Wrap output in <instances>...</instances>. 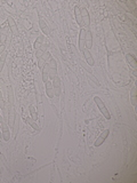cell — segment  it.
Returning a JSON list of instances; mask_svg holds the SVG:
<instances>
[{
	"label": "cell",
	"instance_id": "cell-26",
	"mask_svg": "<svg viewBox=\"0 0 137 183\" xmlns=\"http://www.w3.org/2000/svg\"><path fill=\"white\" fill-rule=\"evenodd\" d=\"M1 34H2V28H0V37H1Z\"/></svg>",
	"mask_w": 137,
	"mask_h": 183
},
{
	"label": "cell",
	"instance_id": "cell-13",
	"mask_svg": "<svg viewBox=\"0 0 137 183\" xmlns=\"http://www.w3.org/2000/svg\"><path fill=\"white\" fill-rule=\"evenodd\" d=\"M46 85V95L48 98H54V89H53V85H52V81L48 80V81L45 84Z\"/></svg>",
	"mask_w": 137,
	"mask_h": 183
},
{
	"label": "cell",
	"instance_id": "cell-11",
	"mask_svg": "<svg viewBox=\"0 0 137 183\" xmlns=\"http://www.w3.org/2000/svg\"><path fill=\"white\" fill-rule=\"evenodd\" d=\"M82 54H83V57H85V60L87 61V63L89 64V65H95V61H94V57L92 56V53H90V50L89 49H85L83 52H82Z\"/></svg>",
	"mask_w": 137,
	"mask_h": 183
},
{
	"label": "cell",
	"instance_id": "cell-25",
	"mask_svg": "<svg viewBox=\"0 0 137 183\" xmlns=\"http://www.w3.org/2000/svg\"><path fill=\"white\" fill-rule=\"evenodd\" d=\"M5 50H6V46H5L4 44H2V45L0 46V55H1V54H2V53L5 52Z\"/></svg>",
	"mask_w": 137,
	"mask_h": 183
},
{
	"label": "cell",
	"instance_id": "cell-20",
	"mask_svg": "<svg viewBox=\"0 0 137 183\" xmlns=\"http://www.w3.org/2000/svg\"><path fill=\"white\" fill-rule=\"evenodd\" d=\"M25 123H26V124H29L30 126L33 128L34 131H38V129H39V126H38L37 121H34L33 119H31V118H26V119H25Z\"/></svg>",
	"mask_w": 137,
	"mask_h": 183
},
{
	"label": "cell",
	"instance_id": "cell-12",
	"mask_svg": "<svg viewBox=\"0 0 137 183\" xmlns=\"http://www.w3.org/2000/svg\"><path fill=\"white\" fill-rule=\"evenodd\" d=\"M126 60L129 64V67L133 69V70H136L137 69V61L135 59V56L131 55V54H127L126 55Z\"/></svg>",
	"mask_w": 137,
	"mask_h": 183
},
{
	"label": "cell",
	"instance_id": "cell-16",
	"mask_svg": "<svg viewBox=\"0 0 137 183\" xmlns=\"http://www.w3.org/2000/svg\"><path fill=\"white\" fill-rule=\"evenodd\" d=\"M8 126L9 127H13L14 125V119H15V111L14 108H13V104H11V111H9V115H8Z\"/></svg>",
	"mask_w": 137,
	"mask_h": 183
},
{
	"label": "cell",
	"instance_id": "cell-18",
	"mask_svg": "<svg viewBox=\"0 0 137 183\" xmlns=\"http://www.w3.org/2000/svg\"><path fill=\"white\" fill-rule=\"evenodd\" d=\"M44 38L45 36H39V37L37 38V40L34 41V49L36 50H38V49H41V46H42V42H44Z\"/></svg>",
	"mask_w": 137,
	"mask_h": 183
},
{
	"label": "cell",
	"instance_id": "cell-2",
	"mask_svg": "<svg viewBox=\"0 0 137 183\" xmlns=\"http://www.w3.org/2000/svg\"><path fill=\"white\" fill-rule=\"evenodd\" d=\"M52 85L53 89H54V95L58 97L61 95V93H62V82H61V79L57 76L52 80Z\"/></svg>",
	"mask_w": 137,
	"mask_h": 183
},
{
	"label": "cell",
	"instance_id": "cell-1",
	"mask_svg": "<svg viewBox=\"0 0 137 183\" xmlns=\"http://www.w3.org/2000/svg\"><path fill=\"white\" fill-rule=\"evenodd\" d=\"M94 102L96 103L97 108L100 109L101 113L103 115L106 119H111V113H110V111L108 110V108L105 107V104H104V102L102 101V98H101L100 96H95L94 97Z\"/></svg>",
	"mask_w": 137,
	"mask_h": 183
},
{
	"label": "cell",
	"instance_id": "cell-14",
	"mask_svg": "<svg viewBox=\"0 0 137 183\" xmlns=\"http://www.w3.org/2000/svg\"><path fill=\"white\" fill-rule=\"evenodd\" d=\"M48 72H49V67H48V64L46 63L45 64V67L44 69L41 70V76H42V81L46 84V82L49 80V77H48Z\"/></svg>",
	"mask_w": 137,
	"mask_h": 183
},
{
	"label": "cell",
	"instance_id": "cell-17",
	"mask_svg": "<svg viewBox=\"0 0 137 183\" xmlns=\"http://www.w3.org/2000/svg\"><path fill=\"white\" fill-rule=\"evenodd\" d=\"M29 112H30V116H31V119H33L34 121H37L38 120V112H37L36 107H33V105H30Z\"/></svg>",
	"mask_w": 137,
	"mask_h": 183
},
{
	"label": "cell",
	"instance_id": "cell-8",
	"mask_svg": "<svg viewBox=\"0 0 137 183\" xmlns=\"http://www.w3.org/2000/svg\"><path fill=\"white\" fill-rule=\"evenodd\" d=\"M86 49H90L93 47V33L89 29H86V38H85Z\"/></svg>",
	"mask_w": 137,
	"mask_h": 183
},
{
	"label": "cell",
	"instance_id": "cell-24",
	"mask_svg": "<svg viewBox=\"0 0 137 183\" xmlns=\"http://www.w3.org/2000/svg\"><path fill=\"white\" fill-rule=\"evenodd\" d=\"M36 56H37V59H41L42 57V54H44V49H38V50H36Z\"/></svg>",
	"mask_w": 137,
	"mask_h": 183
},
{
	"label": "cell",
	"instance_id": "cell-3",
	"mask_svg": "<svg viewBox=\"0 0 137 183\" xmlns=\"http://www.w3.org/2000/svg\"><path fill=\"white\" fill-rule=\"evenodd\" d=\"M110 135V129L109 128H106V129H104L102 133L100 134V136L96 138V141H95V143H94V146H101L102 144L104 143V141L108 138V136Z\"/></svg>",
	"mask_w": 137,
	"mask_h": 183
},
{
	"label": "cell",
	"instance_id": "cell-28",
	"mask_svg": "<svg viewBox=\"0 0 137 183\" xmlns=\"http://www.w3.org/2000/svg\"><path fill=\"white\" fill-rule=\"evenodd\" d=\"M2 45V41H1V39H0V46Z\"/></svg>",
	"mask_w": 137,
	"mask_h": 183
},
{
	"label": "cell",
	"instance_id": "cell-4",
	"mask_svg": "<svg viewBox=\"0 0 137 183\" xmlns=\"http://www.w3.org/2000/svg\"><path fill=\"white\" fill-rule=\"evenodd\" d=\"M1 135H2V138H4V141L8 142L9 140H11V128L8 126V124L6 121L1 124Z\"/></svg>",
	"mask_w": 137,
	"mask_h": 183
},
{
	"label": "cell",
	"instance_id": "cell-9",
	"mask_svg": "<svg viewBox=\"0 0 137 183\" xmlns=\"http://www.w3.org/2000/svg\"><path fill=\"white\" fill-rule=\"evenodd\" d=\"M80 6H78V5H75L74 6V17H75V21H77V23H78V25L80 26V28H83V23H82V19H81V11H80Z\"/></svg>",
	"mask_w": 137,
	"mask_h": 183
},
{
	"label": "cell",
	"instance_id": "cell-6",
	"mask_svg": "<svg viewBox=\"0 0 137 183\" xmlns=\"http://www.w3.org/2000/svg\"><path fill=\"white\" fill-rule=\"evenodd\" d=\"M80 11H81V19L83 26L85 28H89L90 26V16H89L88 11L86 8H80Z\"/></svg>",
	"mask_w": 137,
	"mask_h": 183
},
{
	"label": "cell",
	"instance_id": "cell-15",
	"mask_svg": "<svg viewBox=\"0 0 137 183\" xmlns=\"http://www.w3.org/2000/svg\"><path fill=\"white\" fill-rule=\"evenodd\" d=\"M136 86H133L131 90H130V101H131V104H133L134 109H136Z\"/></svg>",
	"mask_w": 137,
	"mask_h": 183
},
{
	"label": "cell",
	"instance_id": "cell-5",
	"mask_svg": "<svg viewBox=\"0 0 137 183\" xmlns=\"http://www.w3.org/2000/svg\"><path fill=\"white\" fill-rule=\"evenodd\" d=\"M85 38H86V29L85 28H82V29H80V32H79V42H78L79 50H80L81 53L86 49Z\"/></svg>",
	"mask_w": 137,
	"mask_h": 183
},
{
	"label": "cell",
	"instance_id": "cell-23",
	"mask_svg": "<svg viewBox=\"0 0 137 183\" xmlns=\"http://www.w3.org/2000/svg\"><path fill=\"white\" fill-rule=\"evenodd\" d=\"M45 64H46V62H45L42 59H38V68H39L40 70H42V69H44Z\"/></svg>",
	"mask_w": 137,
	"mask_h": 183
},
{
	"label": "cell",
	"instance_id": "cell-27",
	"mask_svg": "<svg viewBox=\"0 0 137 183\" xmlns=\"http://www.w3.org/2000/svg\"><path fill=\"white\" fill-rule=\"evenodd\" d=\"M0 138H2V135H1V129H0Z\"/></svg>",
	"mask_w": 137,
	"mask_h": 183
},
{
	"label": "cell",
	"instance_id": "cell-7",
	"mask_svg": "<svg viewBox=\"0 0 137 183\" xmlns=\"http://www.w3.org/2000/svg\"><path fill=\"white\" fill-rule=\"evenodd\" d=\"M39 28H40V30L42 31V33H44L45 37H48L49 36V28H48V24L46 23L42 17L39 15Z\"/></svg>",
	"mask_w": 137,
	"mask_h": 183
},
{
	"label": "cell",
	"instance_id": "cell-10",
	"mask_svg": "<svg viewBox=\"0 0 137 183\" xmlns=\"http://www.w3.org/2000/svg\"><path fill=\"white\" fill-rule=\"evenodd\" d=\"M7 23L9 24V28H11V33L14 34V36H19V28L16 25V23H15L14 19L13 17H8L7 19Z\"/></svg>",
	"mask_w": 137,
	"mask_h": 183
},
{
	"label": "cell",
	"instance_id": "cell-19",
	"mask_svg": "<svg viewBox=\"0 0 137 183\" xmlns=\"http://www.w3.org/2000/svg\"><path fill=\"white\" fill-rule=\"evenodd\" d=\"M6 60H7V52L5 50L1 55H0V72L2 71V69H4V65L6 63Z\"/></svg>",
	"mask_w": 137,
	"mask_h": 183
},
{
	"label": "cell",
	"instance_id": "cell-22",
	"mask_svg": "<svg viewBox=\"0 0 137 183\" xmlns=\"http://www.w3.org/2000/svg\"><path fill=\"white\" fill-rule=\"evenodd\" d=\"M6 108V104H5V101H4V96H2V93H1V90H0V109H1V111Z\"/></svg>",
	"mask_w": 137,
	"mask_h": 183
},
{
	"label": "cell",
	"instance_id": "cell-29",
	"mask_svg": "<svg viewBox=\"0 0 137 183\" xmlns=\"http://www.w3.org/2000/svg\"><path fill=\"white\" fill-rule=\"evenodd\" d=\"M0 128H1V125H0Z\"/></svg>",
	"mask_w": 137,
	"mask_h": 183
},
{
	"label": "cell",
	"instance_id": "cell-21",
	"mask_svg": "<svg viewBox=\"0 0 137 183\" xmlns=\"http://www.w3.org/2000/svg\"><path fill=\"white\" fill-rule=\"evenodd\" d=\"M41 59H42V60H44L45 62H46V63H48L49 61H50V60L53 59V55H52V54H50L49 52H47V50H45L44 54H42V57H41Z\"/></svg>",
	"mask_w": 137,
	"mask_h": 183
}]
</instances>
